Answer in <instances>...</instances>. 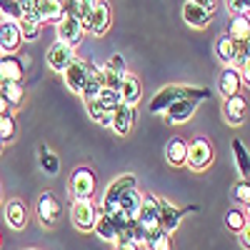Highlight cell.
<instances>
[{
    "instance_id": "obj_1",
    "label": "cell",
    "mask_w": 250,
    "mask_h": 250,
    "mask_svg": "<svg viewBox=\"0 0 250 250\" xmlns=\"http://www.w3.org/2000/svg\"><path fill=\"white\" fill-rule=\"evenodd\" d=\"M180 98H190V100H198L200 103V100L210 98V90H208V88H193V85H165V88H160L153 95L150 105H148V113H153V115L165 113Z\"/></svg>"
},
{
    "instance_id": "obj_47",
    "label": "cell",
    "mask_w": 250,
    "mask_h": 250,
    "mask_svg": "<svg viewBox=\"0 0 250 250\" xmlns=\"http://www.w3.org/2000/svg\"><path fill=\"white\" fill-rule=\"evenodd\" d=\"M0 153H3V143H0Z\"/></svg>"
},
{
    "instance_id": "obj_32",
    "label": "cell",
    "mask_w": 250,
    "mask_h": 250,
    "mask_svg": "<svg viewBox=\"0 0 250 250\" xmlns=\"http://www.w3.org/2000/svg\"><path fill=\"white\" fill-rule=\"evenodd\" d=\"M15 135H18V123H15L13 113L8 110V113L0 115V143L5 145V143L15 140Z\"/></svg>"
},
{
    "instance_id": "obj_33",
    "label": "cell",
    "mask_w": 250,
    "mask_h": 250,
    "mask_svg": "<svg viewBox=\"0 0 250 250\" xmlns=\"http://www.w3.org/2000/svg\"><path fill=\"white\" fill-rule=\"evenodd\" d=\"M245 225H248V215H245L243 210H235V208H233V210L225 213V228H228V230L240 233Z\"/></svg>"
},
{
    "instance_id": "obj_37",
    "label": "cell",
    "mask_w": 250,
    "mask_h": 250,
    "mask_svg": "<svg viewBox=\"0 0 250 250\" xmlns=\"http://www.w3.org/2000/svg\"><path fill=\"white\" fill-rule=\"evenodd\" d=\"M0 13L8 20H20V0H0Z\"/></svg>"
},
{
    "instance_id": "obj_30",
    "label": "cell",
    "mask_w": 250,
    "mask_h": 250,
    "mask_svg": "<svg viewBox=\"0 0 250 250\" xmlns=\"http://www.w3.org/2000/svg\"><path fill=\"white\" fill-rule=\"evenodd\" d=\"M38 165L48 175H58V170H60V160H58V155H53L48 150V145H40V148H38Z\"/></svg>"
},
{
    "instance_id": "obj_39",
    "label": "cell",
    "mask_w": 250,
    "mask_h": 250,
    "mask_svg": "<svg viewBox=\"0 0 250 250\" xmlns=\"http://www.w3.org/2000/svg\"><path fill=\"white\" fill-rule=\"evenodd\" d=\"M103 68H108V70H113V73H125V58L115 53V55L108 58V62H105Z\"/></svg>"
},
{
    "instance_id": "obj_22",
    "label": "cell",
    "mask_w": 250,
    "mask_h": 250,
    "mask_svg": "<svg viewBox=\"0 0 250 250\" xmlns=\"http://www.w3.org/2000/svg\"><path fill=\"white\" fill-rule=\"evenodd\" d=\"M38 15H40V25L43 23H60L65 13H62V0H38Z\"/></svg>"
},
{
    "instance_id": "obj_16",
    "label": "cell",
    "mask_w": 250,
    "mask_h": 250,
    "mask_svg": "<svg viewBox=\"0 0 250 250\" xmlns=\"http://www.w3.org/2000/svg\"><path fill=\"white\" fill-rule=\"evenodd\" d=\"M133 125H135V108L120 103V105L113 110V123H110V128L115 130V135H128V133L133 130Z\"/></svg>"
},
{
    "instance_id": "obj_38",
    "label": "cell",
    "mask_w": 250,
    "mask_h": 250,
    "mask_svg": "<svg viewBox=\"0 0 250 250\" xmlns=\"http://www.w3.org/2000/svg\"><path fill=\"white\" fill-rule=\"evenodd\" d=\"M95 3H98V0H78V8H80V25H83V28L88 25V18H90Z\"/></svg>"
},
{
    "instance_id": "obj_31",
    "label": "cell",
    "mask_w": 250,
    "mask_h": 250,
    "mask_svg": "<svg viewBox=\"0 0 250 250\" xmlns=\"http://www.w3.org/2000/svg\"><path fill=\"white\" fill-rule=\"evenodd\" d=\"M93 100L98 103V108H100L103 113H113V110L120 105V95H118V90H110V88H103Z\"/></svg>"
},
{
    "instance_id": "obj_48",
    "label": "cell",
    "mask_w": 250,
    "mask_h": 250,
    "mask_svg": "<svg viewBox=\"0 0 250 250\" xmlns=\"http://www.w3.org/2000/svg\"><path fill=\"white\" fill-rule=\"evenodd\" d=\"M0 200H3V190H0Z\"/></svg>"
},
{
    "instance_id": "obj_46",
    "label": "cell",
    "mask_w": 250,
    "mask_h": 250,
    "mask_svg": "<svg viewBox=\"0 0 250 250\" xmlns=\"http://www.w3.org/2000/svg\"><path fill=\"white\" fill-rule=\"evenodd\" d=\"M0 248H3V235H0Z\"/></svg>"
},
{
    "instance_id": "obj_6",
    "label": "cell",
    "mask_w": 250,
    "mask_h": 250,
    "mask_svg": "<svg viewBox=\"0 0 250 250\" xmlns=\"http://www.w3.org/2000/svg\"><path fill=\"white\" fill-rule=\"evenodd\" d=\"M95 218H98V208H95L93 200H73V205H70V220L75 225V230L90 233L93 225H95Z\"/></svg>"
},
{
    "instance_id": "obj_4",
    "label": "cell",
    "mask_w": 250,
    "mask_h": 250,
    "mask_svg": "<svg viewBox=\"0 0 250 250\" xmlns=\"http://www.w3.org/2000/svg\"><path fill=\"white\" fill-rule=\"evenodd\" d=\"M68 190L73 195V200H93L95 198V190H98V178L90 168L80 165V168L73 170L70 175V183H68Z\"/></svg>"
},
{
    "instance_id": "obj_27",
    "label": "cell",
    "mask_w": 250,
    "mask_h": 250,
    "mask_svg": "<svg viewBox=\"0 0 250 250\" xmlns=\"http://www.w3.org/2000/svg\"><path fill=\"white\" fill-rule=\"evenodd\" d=\"M215 55L220 58L223 68H225V65H233V60H235V55H238V43H235L233 38L223 35V38L218 40V45H215Z\"/></svg>"
},
{
    "instance_id": "obj_41",
    "label": "cell",
    "mask_w": 250,
    "mask_h": 250,
    "mask_svg": "<svg viewBox=\"0 0 250 250\" xmlns=\"http://www.w3.org/2000/svg\"><path fill=\"white\" fill-rule=\"evenodd\" d=\"M190 3H195L198 8H203L208 15H213L218 10V0H190Z\"/></svg>"
},
{
    "instance_id": "obj_11",
    "label": "cell",
    "mask_w": 250,
    "mask_h": 250,
    "mask_svg": "<svg viewBox=\"0 0 250 250\" xmlns=\"http://www.w3.org/2000/svg\"><path fill=\"white\" fill-rule=\"evenodd\" d=\"M88 68H90V62L88 60H83V58H75L70 65L62 70V78H65V85L73 90V93H78L80 95V90H83V83H85V78H88Z\"/></svg>"
},
{
    "instance_id": "obj_7",
    "label": "cell",
    "mask_w": 250,
    "mask_h": 250,
    "mask_svg": "<svg viewBox=\"0 0 250 250\" xmlns=\"http://www.w3.org/2000/svg\"><path fill=\"white\" fill-rule=\"evenodd\" d=\"M188 210H195V208H175L168 200H158V220H160V230L163 233H175L178 225L183 223Z\"/></svg>"
},
{
    "instance_id": "obj_13",
    "label": "cell",
    "mask_w": 250,
    "mask_h": 250,
    "mask_svg": "<svg viewBox=\"0 0 250 250\" xmlns=\"http://www.w3.org/2000/svg\"><path fill=\"white\" fill-rule=\"evenodd\" d=\"M218 90H220V95L225 100L233 98V95H240V90H243V75L233 65H225L220 78H218Z\"/></svg>"
},
{
    "instance_id": "obj_5",
    "label": "cell",
    "mask_w": 250,
    "mask_h": 250,
    "mask_svg": "<svg viewBox=\"0 0 250 250\" xmlns=\"http://www.w3.org/2000/svg\"><path fill=\"white\" fill-rule=\"evenodd\" d=\"M158 200L155 195L150 193H145L140 198V208H138V215L135 220L143 225V230H145V243H148V238H153L158 230H160V220H158Z\"/></svg>"
},
{
    "instance_id": "obj_2",
    "label": "cell",
    "mask_w": 250,
    "mask_h": 250,
    "mask_svg": "<svg viewBox=\"0 0 250 250\" xmlns=\"http://www.w3.org/2000/svg\"><path fill=\"white\" fill-rule=\"evenodd\" d=\"M213 158H215V150H213V143L203 138V135H195L193 140H188V158H185V165L195 173H203L213 165Z\"/></svg>"
},
{
    "instance_id": "obj_43",
    "label": "cell",
    "mask_w": 250,
    "mask_h": 250,
    "mask_svg": "<svg viewBox=\"0 0 250 250\" xmlns=\"http://www.w3.org/2000/svg\"><path fill=\"white\" fill-rule=\"evenodd\" d=\"M238 240H240V245H243L245 250H250V225H245L243 230L238 233Z\"/></svg>"
},
{
    "instance_id": "obj_8",
    "label": "cell",
    "mask_w": 250,
    "mask_h": 250,
    "mask_svg": "<svg viewBox=\"0 0 250 250\" xmlns=\"http://www.w3.org/2000/svg\"><path fill=\"white\" fill-rule=\"evenodd\" d=\"M23 45V35H20L18 20H0V55H15Z\"/></svg>"
},
{
    "instance_id": "obj_42",
    "label": "cell",
    "mask_w": 250,
    "mask_h": 250,
    "mask_svg": "<svg viewBox=\"0 0 250 250\" xmlns=\"http://www.w3.org/2000/svg\"><path fill=\"white\" fill-rule=\"evenodd\" d=\"M115 250H140V245L138 243H133V240H115Z\"/></svg>"
},
{
    "instance_id": "obj_18",
    "label": "cell",
    "mask_w": 250,
    "mask_h": 250,
    "mask_svg": "<svg viewBox=\"0 0 250 250\" xmlns=\"http://www.w3.org/2000/svg\"><path fill=\"white\" fill-rule=\"evenodd\" d=\"M118 95H120V103H125V105H133V108H135V103L143 98V85H140V80H138L135 75H130V73H125V75H123V83H120Z\"/></svg>"
},
{
    "instance_id": "obj_24",
    "label": "cell",
    "mask_w": 250,
    "mask_h": 250,
    "mask_svg": "<svg viewBox=\"0 0 250 250\" xmlns=\"http://www.w3.org/2000/svg\"><path fill=\"white\" fill-rule=\"evenodd\" d=\"M183 20H185V23L188 25H190V28H208V25H210V20H213V15H208L203 8H198L195 3H185L183 5Z\"/></svg>"
},
{
    "instance_id": "obj_28",
    "label": "cell",
    "mask_w": 250,
    "mask_h": 250,
    "mask_svg": "<svg viewBox=\"0 0 250 250\" xmlns=\"http://www.w3.org/2000/svg\"><path fill=\"white\" fill-rule=\"evenodd\" d=\"M228 38H233L235 43L250 38V20H248V15H233V18H230V25H228Z\"/></svg>"
},
{
    "instance_id": "obj_21",
    "label": "cell",
    "mask_w": 250,
    "mask_h": 250,
    "mask_svg": "<svg viewBox=\"0 0 250 250\" xmlns=\"http://www.w3.org/2000/svg\"><path fill=\"white\" fill-rule=\"evenodd\" d=\"M5 220L13 230H23L28 225V205L23 200H10L5 205Z\"/></svg>"
},
{
    "instance_id": "obj_10",
    "label": "cell",
    "mask_w": 250,
    "mask_h": 250,
    "mask_svg": "<svg viewBox=\"0 0 250 250\" xmlns=\"http://www.w3.org/2000/svg\"><path fill=\"white\" fill-rule=\"evenodd\" d=\"M35 213H38L40 223H43L45 228H50V225H55V223H58V218H60V213H62V205H60V200H58L50 190H45L43 195L38 198Z\"/></svg>"
},
{
    "instance_id": "obj_14",
    "label": "cell",
    "mask_w": 250,
    "mask_h": 250,
    "mask_svg": "<svg viewBox=\"0 0 250 250\" xmlns=\"http://www.w3.org/2000/svg\"><path fill=\"white\" fill-rule=\"evenodd\" d=\"M83 35H85V28H83L75 18H62L58 23V40H60V43L75 48L83 40Z\"/></svg>"
},
{
    "instance_id": "obj_23",
    "label": "cell",
    "mask_w": 250,
    "mask_h": 250,
    "mask_svg": "<svg viewBox=\"0 0 250 250\" xmlns=\"http://www.w3.org/2000/svg\"><path fill=\"white\" fill-rule=\"evenodd\" d=\"M188 158V140L183 138H170L165 145V160H168L173 168H183Z\"/></svg>"
},
{
    "instance_id": "obj_45",
    "label": "cell",
    "mask_w": 250,
    "mask_h": 250,
    "mask_svg": "<svg viewBox=\"0 0 250 250\" xmlns=\"http://www.w3.org/2000/svg\"><path fill=\"white\" fill-rule=\"evenodd\" d=\"M10 108H8V103L3 100V95H0V115H3V113H8Z\"/></svg>"
},
{
    "instance_id": "obj_19",
    "label": "cell",
    "mask_w": 250,
    "mask_h": 250,
    "mask_svg": "<svg viewBox=\"0 0 250 250\" xmlns=\"http://www.w3.org/2000/svg\"><path fill=\"white\" fill-rule=\"evenodd\" d=\"M25 65L18 55H0V83L3 80H23Z\"/></svg>"
},
{
    "instance_id": "obj_29",
    "label": "cell",
    "mask_w": 250,
    "mask_h": 250,
    "mask_svg": "<svg viewBox=\"0 0 250 250\" xmlns=\"http://www.w3.org/2000/svg\"><path fill=\"white\" fill-rule=\"evenodd\" d=\"M230 148H233V155H235L238 173L243 175V180H248V175H250V158H248V148H245V143L235 138V140L230 143Z\"/></svg>"
},
{
    "instance_id": "obj_9",
    "label": "cell",
    "mask_w": 250,
    "mask_h": 250,
    "mask_svg": "<svg viewBox=\"0 0 250 250\" xmlns=\"http://www.w3.org/2000/svg\"><path fill=\"white\" fill-rule=\"evenodd\" d=\"M113 23V10H110V3L108 0H98L90 18H88V25H85V33L90 35H105L108 28Z\"/></svg>"
},
{
    "instance_id": "obj_25",
    "label": "cell",
    "mask_w": 250,
    "mask_h": 250,
    "mask_svg": "<svg viewBox=\"0 0 250 250\" xmlns=\"http://www.w3.org/2000/svg\"><path fill=\"white\" fill-rule=\"evenodd\" d=\"M100 90H103V73H100V65H93V62H90V68H88V78H85V83H83L80 95L85 98V100H93Z\"/></svg>"
},
{
    "instance_id": "obj_36",
    "label": "cell",
    "mask_w": 250,
    "mask_h": 250,
    "mask_svg": "<svg viewBox=\"0 0 250 250\" xmlns=\"http://www.w3.org/2000/svg\"><path fill=\"white\" fill-rule=\"evenodd\" d=\"M233 198L240 203V205H248L250 203V183L248 180H238L235 185H233Z\"/></svg>"
},
{
    "instance_id": "obj_40",
    "label": "cell",
    "mask_w": 250,
    "mask_h": 250,
    "mask_svg": "<svg viewBox=\"0 0 250 250\" xmlns=\"http://www.w3.org/2000/svg\"><path fill=\"white\" fill-rule=\"evenodd\" d=\"M228 8L235 15H248V8H250V0H228Z\"/></svg>"
},
{
    "instance_id": "obj_44",
    "label": "cell",
    "mask_w": 250,
    "mask_h": 250,
    "mask_svg": "<svg viewBox=\"0 0 250 250\" xmlns=\"http://www.w3.org/2000/svg\"><path fill=\"white\" fill-rule=\"evenodd\" d=\"M110 123H113V113H105L103 120H100V125H103V128H110Z\"/></svg>"
},
{
    "instance_id": "obj_34",
    "label": "cell",
    "mask_w": 250,
    "mask_h": 250,
    "mask_svg": "<svg viewBox=\"0 0 250 250\" xmlns=\"http://www.w3.org/2000/svg\"><path fill=\"white\" fill-rule=\"evenodd\" d=\"M145 248L148 250H173V238L168 233L158 230L153 238H148V243H145Z\"/></svg>"
},
{
    "instance_id": "obj_17",
    "label": "cell",
    "mask_w": 250,
    "mask_h": 250,
    "mask_svg": "<svg viewBox=\"0 0 250 250\" xmlns=\"http://www.w3.org/2000/svg\"><path fill=\"white\" fill-rule=\"evenodd\" d=\"M223 115L230 125H243L248 118V100L243 95H233L223 103Z\"/></svg>"
},
{
    "instance_id": "obj_3",
    "label": "cell",
    "mask_w": 250,
    "mask_h": 250,
    "mask_svg": "<svg viewBox=\"0 0 250 250\" xmlns=\"http://www.w3.org/2000/svg\"><path fill=\"white\" fill-rule=\"evenodd\" d=\"M138 188V178L133 175V173H125V175H118L108 188H105V193H103V198H100V213H105V215H110L115 208H118V203H120V198L128 193V190H135Z\"/></svg>"
},
{
    "instance_id": "obj_26",
    "label": "cell",
    "mask_w": 250,
    "mask_h": 250,
    "mask_svg": "<svg viewBox=\"0 0 250 250\" xmlns=\"http://www.w3.org/2000/svg\"><path fill=\"white\" fill-rule=\"evenodd\" d=\"M93 230H95V235H98L100 240H105V243H115V238H118V225H115L113 218L105 215V213H98Z\"/></svg>"
},
{
    "instance_id": "obj_35",
    "label": "cell",
    "mask_w": 250,
    "mask_h": 250,
    "mask_svg": "<svg viewBox=\"0 0 250 250\" xmlns=\"http://www.w3.org/2000/svg\"><path fill=\"white\" fill-rule=\"evenodd\" d=\"M18 28H20V35H23V40H38L40 38V23H30V20H18Z\"/></svg>"
},
{
    "instance_id": "obj_15",
    "label": "cell",
    "mask_w": 250,
    "mask_h": 250,
    "mask_svg": "<svg viewBox=\"0 0 250 250\" xmlns=\"http://www.w3.org/2000/svg\"><path fill=\"white\" fill-rule=\"evenodd\" d=\"M195 108H198V100L180 98V100L173 103L168 110H165V118H168V123H173V125H180V123H188L195 115Z\"/></svg>"
},
{
    "instance_id": "obj_12",
    "label": "cell",
    "mask_w": 250,
    "mask_h": 250,
    "mask_svg": "<svg viewBox=\"0 0 250 250\" xmlns=\"http://www.w3.org/2000/svg\"><path fill=\"white\" fill-rule=\"evenodd\" d=\"M73 60H75V48L60 43V40H55V43L50 45V50H48V65H50L55 73H62Z\"/></svg>"
},
{
    "instance_id": "obj_20",
    "label": "cell",
    "mask_w": 250,
    "mask_h": 250,
    "mask_svg": "<svg viewBox=\"0 0 250 250\" xmlns=\"http://www.w3.org/2000/svg\"><path fill=\"white\" fill-rule=\"evenodd\" d=\"M0 95H3V100L8 103V108L23 105V100H25L23 80H3V83H0Z\"/></svg>"
}]
</instances>
